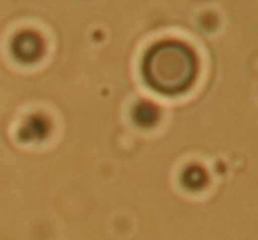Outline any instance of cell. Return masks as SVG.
I'll list each match as a JSON object with an SVG mask.
<instances>
[{"label":"cell","mask_w":258,"mask_h":240,"mask_svg":"<svg viewBox=\"0 0 258 240\" xmlns=\"http://www.w3.org/2000/svg\"><path fill=\"white\" fill-rule=\"evenodd\" d=\"M144 78L165 96L180 94L191 87L197 76V57L179 41H163L152 46L144 58Z\"/></svg>","instance_id":"cell-1"}]
</instances>
